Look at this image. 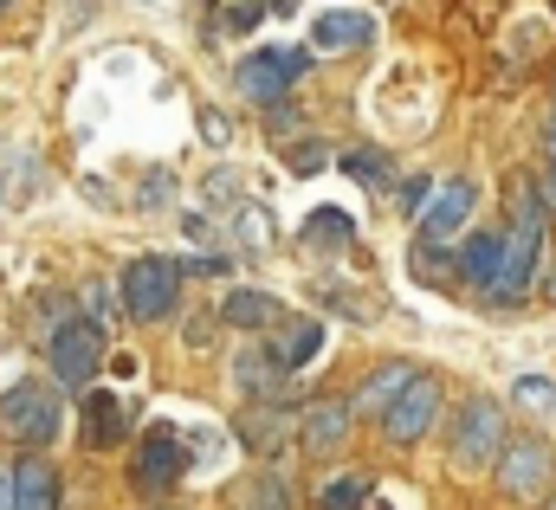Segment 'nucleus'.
Here are the masks:
<instances>
[{
	"mask_svg": "<svg viewBox=\"0 0 556 510\" xmlns=\"http://www.w3.org/2000/svg\"><path fill=\"white\" fill-rule=\"evenodd\" d=\"M505 407L498 400H485V394H472L459 413H453V439H446V452H453V466L459 472H485V466H498L505 459Z\"/></svg>",
	"mask_w": 556,
	"mask_h": 510,
	"instance_id": "1",
	"label": "nucleus"
},
{
	"mask_svg": "<svg viewBox=\"0 0 556 510\" xmlns=\"http://www.w3.org/2000/svg\"><path fill=\"white\" fill-rule=\"evenodd\" d=\"M511 194H518V207H511V227H505V284L492 291V304H518L525 291H531V271H538V258H544V207L525 194V181H511Z\"/></svg>",
	"mask_w": 556,
	"mask_h": 510,
	"instance_id": "2",
	"label": "nucleus"
},
{
	"mask_svg": "<svg viewBox=\"0 0 556 510\" xmlns=\"http://www.w3.org/2000/svg\"><path fill=\"white\" fill-rule=\"evenodd\" d=\"M117 297H124V310H130L137 323H162V317L181 304V258H162V253L130 258Z\"/></svg>",
	"mask_w": 556,
	"mask_h": 510,
	"instance_id": "3",
	"label": "nucleus"
},
{
	"mask_svg": "<svg viewBox=\"0 0 556 510\" xmlns=\"http://www.w3.org/2000/svg\"><path fill=\"white\" fill-rule=\"evenodd\" d=\"M0 433L26 452H39L52 433H59V394L46 382H13L0 394Z\"/></svg>",
	"mask_w": 556,
	"mask_h": 510,
	"instance_id": "4",
	"label": "nucleus"
},
{
	"mask_svg": "<svg viewBox=\"0 0 556 510\" xmlns=\"http://www.w3.org/2000/svg\"><path fill=\"white\" fill-rule=\"evenodd\" d=\"M498 485H505V498H518V505H538V498H551V485H556V452H551V439H538V433L511 439V446H505V459H498Z\"/></svg>",
	"mask_w": 556,
	"mask_h": 510,
	"instance_id": "5",
	"label": "nucleus"
},
{
	"mask_svg": "<svg viewBox=\"0 0 556 510\" xmlns=\"http://www.w3.org/2000/svg\"><path fill=\"white\" fill-rule=\"evenodd\" d=\"M104 369V330L91 317H72L52 330V375L65 387H91V375Z\"/></svg>",
	"mask_w": 556,
	"mask_h": 510,
	"instance_id": "6",
	"label": "nucleus"
},
{
	"mask_svg": "<svg viewBox=\"0 0 556 510\" xmlns=\"http://www.w3.org/2000/svg\"><path fill=\"white\" fill-rule=\"evenodd\" d=\"M291 78H304V52H278V46H273V52L240 59V72H233L240 98H253V104H266V111L291 91Z\"/></svg>",
	"mask_w": 556,
	"mask_h": 510,
	"instance_id": "7",
	"label": "nucleus"
},
{
	"mask_svg": "<svg viewBox=\"0 0 556 510\" xmlns=\"http://www.w3.org/2000/svg\"><path fill=\"white\" fill-rule=\"evenodd\" d=\"M181 472H188V439L175 426H149L142 433V452H137V485L142 492H168Z\"/></svg>",
	"mask_w": 556,
	"mask_h": 510,
	"instance_id": "8",
	"label": "nucleus"
},
{
	"mask_svg": "<svg viewBox=\"0 0 556 510\" xmlns=\"http://www.w3.org/2000/svg\"><path fill=\"white\" fill-rule=\"evenodd\" d=\"M472 201H479V188H472L466 175L440 181V188H433V207L420 214V246H446V240L472 220Z\"/></svg>",
	"mask_w": 556,
	"mask_h": 510,
	"instance_id": "9",
	"label": "nucleus"
},
{
	"mask_svg": "<svg viewBox=\"0 0 556 510\" xmlns=\"http://www.w3.org/2000/svg\"><path fill=\"white\" fill-rule=\"evenodd\" d=\"M350 426H356V407L350 400H311V407H298V446L311 459H330L350 439Z\"/></svg>",
	"mask_w": 556,
	"mask_h": 510,
	"instance_id": "10",
	"label": "nucleus"
},
{
	"mask_svg": "<svg viewBox=\"0 0 556 510\" xmlns=\"http://www.w3.org/2000/svg\"><path fill=\"white\" fill-rule=\"evenodd\" d=\"M433 413H440V375H420V382L395 400V413L382 420V433H389L395 446H415L420 433L433 426Z\"/></svg>",
	"mask_w": 556,
	"mask_h": 510,
	"instance_id": "11",
	"label": "nucleus"
},
{
	"mask_svg": "<svg viewBox=\"0 0 556 510\" xmlns=\"http://www.w3.org/2000/svg\"><path fill=\"white\" fill-rule=\"evenodd\" d=\"M415 382H420V369H415V362H389V369H376L369 382H363L356 394H350L356 420H389V413H395V400H402V394H408Z\"/></svg>",
	"mask_w": 556,
	"mask_h": 510,
	"instance_id": "12",
	"label": "nucleus"
},
{
	"mask_svg": "<svg viewBox=\"0 0 556 510\" xmlns=\"http://www.w3.org/2000/svg\"><path fill=\"white\" fill-rule=\"evenodd\" d=\"M78 426H85V446H91V452H111V446H124V433H130V400H124V394H85Z\"/></svg>",
	"mask_w": 556,
	"mask_h": 510,
	"instance_id": "13",
	"label": "nucleus"
},
{
	"mask_svg": "<svg viewBox=\"0 0 556 510\" xmlns=\"http://www.w3.org/2000/svg\"><path fill=\"white\" fill-rule=\"evenodd\" d=\"M505 253H511V246H505V233H498V227L472 233V240L459 246V278H466L472 291H485V297H492V291L505 284Z\"/></svg>",
	"mask_w": 556,
	"mask_h": 510,
	"instance_id": "14",
	"label": "nucleus"
},
{
	"mask_svg": "<svg viewBox=\"0 0 556 510\" xmlns=\"http://www.w3.org/2000/svg\"><path fill=\"white\" fill-rule=\"evenodd\" d=\"M13 510H59V472L39 452L13 459Z\"/></svg>",
	"mask_w": 556,
	"mask_h": 510,
	"instance_id": "15",
	"label": "nucleus"
},
{
	"mask_svg": "<svg viewBox=\"0 0 556 510\" xmlns=\"http://www.w3.org/2000/svg\"><path fill=\"white\" fill-rule=\"evenodd\" d=\"M317 343H324V330H317L311 317H285V323H278V343H273V362L291 375V369H304V362L317 356Z\"/></svg>",
	"mask_w": 556,
	"mask_h": 510,
	"instance_id": "16",
	"label": "nucleus"
},
{
	"mask_svg": "<svg viewBox=\"0 0 556 510\" xmlns=\"http://www.w3.org/2000/svg\"><path fill=\"white\" fill-rule=\"evenodd\" d=\"M214 317L233 323V330H266V323L278 317V304L266 297V291H247V284H240V291H227V297L214 304Z\"/></svg>",
	"mask_w": 556,
	"mask_h": 510,
	"instance_id": "17",
	"label": "nucleus"
},
{
	"mask_svg": "<svg viewBox=\"0 0 556 510\" xmlns=\"http://www.w3.org/2000/svg\"><path fill=\"white\" fill-rule=\"evenodd\" d=\"M311 39H317L324 52H356V46L376 39V26H369V13H324Z\"/></svg>",
	"mask_w": 556,
	"mask_h": 510,
	"instance_id": "18",
	"label": "nucleus"
},
{
	"mask_svg": "<svg viewBox=\"0 0 556 510\" xmlns=\"http://www.w3.org/2000/svg\"><path fill=\"white\" fill-rule=\"evenodd\" d=\"M233 375H240V387H247V394H273V387L285 382V369L273 362V349H240Z\"/></svg>",
	"mask_w": 556,
	"mask_h": 510,
	"instance_id": "19",
	"label": "nucleus"
},
{
	"mask_svg": "<svg viewBox=\"0 0 556 510\" xmlns=\"http://www.w3.org/2000/svg\"><path fill=\"white\" fill-rule=\"evenodd\" d=\"M240 510H291V485L278 472H260L247 492H240Z\"/></svg>",
	"mask_w": 556,
	"mask_h": 510,
	"instance_id": "20",
	"label": "nucleus"
},
{
	"mask_svg": "<svg viewBox=\"0 0 556 510\" xmlns=\"http://www.w3.org/2000/svg\"><path fill=\"white\" fill-rule=\"evenodd\" d=\"M363 498H369V479H330L317 492V510H356Z\"/></svg>",
	"mask_w": 556,
	"mask_h": 510,
	"instance_id": "21",
	"label": "nucleus"
},
{
	"mask_svg": "<svg viewBox=\"0 0 556 510\" xmlns=\"http://www.w3.org/2000/svg\"><path fill=\"white\" fill-rule=\"evenodd\" d=\"M511 394H518V407H531V413H556V382H544V375H525Z\"/></svg>",
	"mask_w": 556,
	"mask_h": 510,
	"instance_id": "22",
	"label": "nucleus"
},
{
	"mask_svg": "<svg viewBox=\"0 0 556 510\" xmlns=\"http://www.w3.org/2000/svg\"><path fill=\"white\" fill-rule=\"evenodd\" d=\"M240 240H247L253 253L273 246V220H266V207H240Z\"/></svg>",
	"mask_w": 556,
	"mask_h": 510,
	"instance_id": "23",
	"label": "nucleus"
},
{
	"mask_svg": "<svg viewBox=\"0 0 556 510\" xmlns=\"http://www.w3.org/2000/svg\"><path fill=\"white\" fill-rule=\"evenodd\" d=\"M304 233H311V240H337V246H350V233H356V227H350L343 214H311V227H304Z\"/></svg>",
	"mask_w": 556,
	"mask_h": 510,
	"instance_id": "24",
	"label": "nucleus"
},
{
	"mask_svg": "<svg viewBox=\"0 0 556 510\" xmlns=\"http://www.w3.org/2000/svg\"><path fill=\"white\" fill-rule=\"evenodd\" d=\"M446 271V246H415V278H440Z\"/></svg>",
	"mask_w": 556,
	"mask_h": 510,
	"instance_id": "25",
	"label": "nucleus"
},
{
	"mask_svg": "<svg viewBox=\"0 0 556 510\" xmlns=\"http://www.w3.org/2000/svg\"><path fill=\"white\" fill-rule=\"evenodd\" d=\"M201 136H207L214 149H227V142H233V124H227L220 111H201Z\"/></svg>",
	"mask_w": 556,
	"mask_h": 510,
	"instance_id": "26",
	"label": "nucleus"
},
{
	"mask_svg": "<svg viewBox=\"0 0 556 510\" xmlns=\"http://www.w3.org/2000/svg\"><path fill=\"white\" fill-rule=\"evenodd\" d=\"M363 181H389V155H343Z\"/></svg>",
	"mask_w": 556,
	"mask_h": 510,
	"instance_id": "27",
	"label": "nucleus"
},
{
	"mask_svg": "<svg viewBox=\"0 0 556 510\" xmlns=\"http://www.w3.org/2000/svg\"><path fill=\"white\" fill-rule=\"evenodd\" d=\"M427 194H433V181H408V188H402V207H408V214H427Z\"/></svg>",
	"mask_w": 556,
	"mask_h": 510,
	"instance_id": "28",
	"label": "nucleus"
},
{
	"mask_svg": "<svg viewBox=\"0 0 556 510\" xmlns=\"http://www.w3.org/2000/svg\"><path fill=\"white\" fill-rule=\"evenodd\" d=\"M162 194H168V175H149L142 181V207H162Z\"/></svg>",
	"mask_w": 556,
	"mask_h": 510,
	"instance_id": "29",
	"label": "nucleus"
},
{
	"mask_svg": "<svg viewBox=\"0 0 556 510\" xmlns=\"http://www.w3.org/2000/svg\"><path fill=\"white\" fill-rule=\"evenodd\" d=\"M544 201L556 207V155H551V168H544Z\"/></svg>",
	"mask_w": 556,
	"mask_h": 510,
	"instance_id": "30",
	"label": "nucleus"
},
{
	"mask_svg": "<svg viewBox=\"0 0 556 510\" xmlns=\"http://www.w3.org/2000/svg\"><path fill=\"white\" fill-rule=\"evenodd\" d=\"M0 510H13V472H0Z\"/></svg>",
	"mask_w": 556,
	"mask_h": 510,
	"instance_id": "31",
	"label": "nucleus"
},
{
	"mask_svg": "<svg viewBox=\"0 0 556 510\" xmlns=\"http://www.w3.org/2000/svg\"><path fill=\"white\" fill-rule=\"evenodd\" d=\"M544 297H551V304H556V265H551V271H544Z\"/></svg>",
	"mask_w": 556,
	"mask_h": 510,
	"instance_id": "32",
	"label": "nucleus"
},
{
	"mask_svg": "<svg viewBox=\"0 0 556 510\" xmlns=\"http://www.w3.org/2000/svg\"><path fill=\"white\" fill-rule=\"evenodd\" d=\"M266 7H273V13H291V7H298V0H266Z\"/></svg>",
	"mask_w": 556,
	"mask_h": 510,
	"instance_id": "33",
	"label": "nucleus"
},
{
	"mask_svg": "<svg viewBox=\"0 0 556 510\" xmlns=\"http://www.w3.org/2000/svg\"><path fill=\"white\" fill-rule=\"evenodd\" d=\"M7 7H13V0H0V13H7Z\"/></svg>",
	"mask_w": 556,
	"mask_h": 510,
	"instance_id": "34",
	"label": "nucleus"
},
{
	"mask_svg": "<svg viewBox=\"0 0 556 510\" xmlns=\"http://www.w3.org/2000/svg\"><path fill=\"white\" fill-rule=\"evenodd\" d=\"M551 510H556V505H551Z\"/></svg>",
	"mask_w": 556,
	"mask_h": 510,
	"instance_id": "35",
	"label": "nucleus"
}]
</instances>
